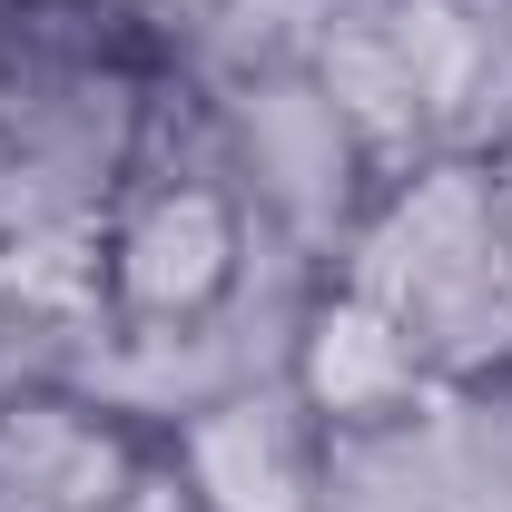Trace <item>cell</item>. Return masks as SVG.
<instances>
[{"mask_svg": "<svg viewBox=\"0 0 512 512\" xmlns=\"http://www.w3.org/2000/svg\"><path fill=\"white\" fill-rule=\"evenodd\" d=\"M256 207L227 178L217 148L148 158L109 197V335L128 345H188L247 296L256 266Z\"/></svg>", "mask_w": 512, "mask_h": 512, "instance_id": "cell-2", "label": "cell"}, {"mask_svg": "<svg viewBox=\"0 0 512 512\" xmlns=\"http://www.w3.org/2000/svg\"><path fill=\"white\" fill-rule=\"evenodd\" d=\"M276 375L316 414V434L335 453L345 444H394V434H414V424L444 404V384L414 355V335L384 316L365 286H345V276H316V286H306Z\"/></svg>", "mask_w": 512, "mask_h": 512, "instance_id": "cell-4", "label": "cell"}, {"mask_svg": "<svg viewBox=\"0 0 512 512\" xmlns=\"http://www.w3.org/2000/svg\"><path fill=\"white\" fill-rule=\"evenodd\" d=\"M158 463L188 512H335V444L286 394V375L217 384L158 424Z\"/></svg>", "mask_w": 512, "mask_h": 512, "instance_id": "cell-3", "label": "cell"}, {"mask_svg": "<svg viewBox=\"0 0 512 512\" xmlns=\"http://www.w3.org/2000/svg\"><path fill=\"white\" fill-rule=\"evenodd\" d=\"M158 463V424H119L50 384L0 394V512H128Z\"/></svg>", "mask_w": 512, "mask_h": 512, "instance_id": "cell-5", "label": "cell"}, {"mask_svg": "<svg viewBox=\"0 0 512 512\" xmlns=\"http://www.w3.org/2000/svg\"><path fill=\"white\" fill-rule=\"evenodd\" d=\"M325 276L414 335L444 404L512 394V138H453L384 168Z\"/></svg>", "mask_w": 512, "mask_h": 512, "instance_id": "cell-1", "label": "cell"}]
</instances>
